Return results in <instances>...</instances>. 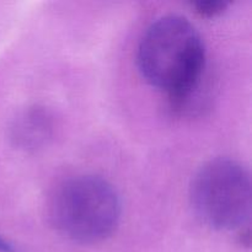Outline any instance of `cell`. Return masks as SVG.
<instances>
[{"mask_svg": "<svg viewBox=\"0 0 252 252\" xmlns=\"http://www.w3.org/2000/svg\"><path fill=\"white\" fill-rule=\"evenodd\" d=\"M143 78L169 95L175 110H184L201 86L206 53L196 27L185 17L167 15L150 25L138 48Z\"/></svg>", "mask_w": 252, "mask_h": 252, "instance_id": "cell-1", "label": "cell"}, {"mask_svg": "<svg viewBox=\"0 0 252 252\" xmlns=\"http://www.w3.org/2000/svg\"><path fill=\"white\" fill-rule=\"evenodd\" d=\"M121 216L117 192L106 180L83 175L64 182L53 197L57 230L78 243H97L113 233Z\"/></svg>", "mask_w": 252, "mask_h": 252, "instance_id": "cell-2", "label": "cell"}, {"mask_svg": "<svg viewBox=\"0 0 252 252\" xmlns=\"http://www.w3.org/2000/svg\"><path fill=\"white\" fill-rule=\"evenodd\" d=\"M191 203L197 217L216 230L241 228L251 216L250 174L234 160H212L192 181Z\"/></svg>", "mask_w": 252, "mask_h": 252, "instance_id": "cell-3", "label": "cell"}, {"mask_svg": "<svg viewBox=\"0 0 252 252\" xmlns=\"http://www.w3.org/2000/svg\"><path fill=\"white\" fill-rule=\"evenodd\" d=\"M49 129L51 125L46 113L41 110H32L21 117L16 128L17 140L22 147H37L48 137Z\"/></svg>", "mask_w": 252, "mask_h": 252, "instance_id": "cell-4", "label": "cell"}, {"mask_svg": "<svg viewBox=\"0 0 252 252\" xmlns=\"http://www.w3.org/2000/svg\"><path fill=\"white\" fill-rule=\"evenodd\" d=\"M193 6L202 16L216 17L228 9L229 2L223 1V0H201V1L193 2Z\"/></svg>", "mask_w": 252, "mask_h": 252, "instance_id": "cell-5", "label": "cell"}, {"mask_svg": "<svg viewBox=\"0 0 252 252\" xmlns=\"http://www.w3.org/2000/svg\"><path fill=\"white\" fill-rule=\"evenodd\" d=\"M0 252H14V251H12V249L10 248L6 243H4V241L0 239Z\"/></svg>", "mask_w": 252, "mask_h": 252, "instance_id": "cell-6", "label": "cell"}]
</instances>
